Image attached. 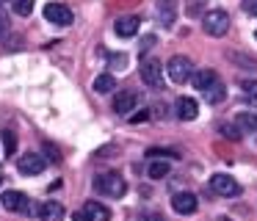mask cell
<instances>
[{"mask_svg": "<svg viewBox=\"0 0 257 221\" xmlns=\"http://www.w3.org/2000/svg\"><path fill=\"white\" fill-rule=\"evenodd\" d=\"M94 188H97V193H102V196H108V199H119L127 191V182H124L122 174H116V171H102L94 180Z\"/></svg>", "mask_w": 257, "mask_h": 221, "instance_id": "1", "label": "cell"}, {"mask_svg": "<svg viewBox=\"0 0 257 221\" xmlns=\"http://www.w3.org/2000/svg\"><path fill=\"white\" fill-rule=\"evenodd\" d=\"M202 28H205L207 36H227L229 31V14L221 9H210L205 17H202Z\"/></svg>", "mask_w": 257, "mask_h": 221, "instance_id": "2", "label": "cell"}, {"mask_svg": "<svg viewBox=\"0 0 257 221\" xmlns=\"http://www.w3.org/2000/svg\"><path fill=\"white\" fill-rule=\"evenodd\" d=\"M166 72L174 83H188L191 75H194V64H191V58H185V55H172L169 64H166Z\"/></svg>", "mask_w": 257, "mask_h": 221, "instance_id": "3", "label": "cell"}, {"mask_svg": "<svg viewBox=\"0 0 257 221\" xmlns=\"http://www.w3.org/2000/svg\"><path fill=\"white\" fill-rule=\"evenodd\" d=\"M0 204L12 213H23V215H31V199L25 196L23 191H3L0 193Z\"/></svg>", "mask_w": 257, "mask_h": 221, "instance_id": "4", "label": "cell"}, {"mask_svg": "<svg viewBox=\"0 0 257 221\" xmlns=\"http://www.w3.org/2000/svg\"><path fill=\"white\" fill-rule=\"evenodd\" d=\"M141 80L147 83V86L158 88L163 86V66L158 58H144L141 61Z\"/></svg>", "mask_w": 257, "mask_h": 221, "instance_id": "5", "label": "cell"}, {"mask_svg": "<svg viewBox=\"0 0 257 221\" xmlns=\"http://www.w3.org/2000/svg\"><path fill=\"white\" fill-rule=\"evenodd\" d=\"M45 20L47 22H53V25H61V28H67V25H72V9L69 6H64V3H47L45 6Z\"/></svg>", "mask_w": 257, "mask_h": 221, "instance_id": "6", "label": "cell"}, {"mask_svg": "<svg viewBox=\"0 0 257 221\" xmlns=\"http://www.w3.org/2000/svg\"><path fill=\"white\" fill-rule=\"evenodd\" d=\"M210 191L218 193V196H238L240 185H238V180H232L229 174H213L210 177Z\"/></svg>", "mask_w": 257, "mask_h": 221, "instance_id": "7", "label": "cell"}, {"mask_svg": "<svg viewBox=\"0 0 257 221\" xmlns=\"http://www.w3.org/2000/svg\"><path fill=\"white\" fill-rule=\"evenodd\" d=\"M20 171H23L25 177H36V174H42V171L47 169V160L42 158V155H36V152H28V155H23L20 158Z\"/></svg>", "mask_w": 257, "mask_h": 221, "instance_id": "8", "label": "cell"}, {"mask_svg": "<svg viewBox=\"0 0 257 221\" xmlns=\"http://www.w3.org/2000/svg\"><path fill=\"white\" fill-rule=\"evenodd\" d=\"M172 207L177 210L180 215H194L196 207H199V202H196V196L191 191H180L172 196Z\"/></svg>", "mask_w": 257, "mask_h": 221, "instance_id": "9", "label": "cell"}, {"mask_svg": "<svg viewBox=\"0 0 257 221\" xmlns=\"http://www.w3.org/2000/svg\"><path fill=\"white\" fill-rule=\"evenodd\" d=\"M139 25H141V20L136 14H124V17H119V20L113 22V31H116V36L130 39V36L139 33Z\"/></svg>", "mask_w": 257, "mask_h": 221, "instance_id": "10", "label": "cell"}, {"mask_svg": "<svg viewBox=\"0 0 257 221\" xmlns=\"http://www.w3.org/2000/svg\"><path fill=\"white\" fill-rule=\"evenodd\" d=\"M83 218L86 221H111V210L105 207L102 202H86L83 204Z\"/></svg>", "mask_w": 257, "mask_h": 221, "instance_id": "11", "label": "cell"}, {"mask_svg": "<svg viewBox=\"0 0 257 221\" xmlns=\"http://www.w3.org/2000/svg\"><path fill=\"white\" fill-rule=\"evenodd\" d=\"M191 83H194L196 91H207L213 83H218V77H216V72H213V69H194Z\"/></svg>", "mask_w": 257, "mask_h": 221, "instance_id": "12", "label": "cell"}, {"mask_svg": "<svg viewBox=\"0 0 257 221\" xmlns=\"http://www.w3.org/2000/svg\"><path fill=\"white\" fill-rule=\"evenodd\" d=\"M158 17H161L163 28H172L174 17H177V0H158Z\"/></svg>", "mask_w": 257, "mask_h": 221, "instance_id": "13", "label": "cell"}, {"mask_svg": "<svg viewBox=\"0 0 257 221\" xmlns=\"http://www.w3.org/2000/svg\"><path fill=\"white\" fill-rule=\"evenodd\" d=\"M136 102H139V94L136 91H119L116 97H113V111H116V114H130V111L136 108Z\"/></svg>", "mask_w": 257, "mask_h": 221, "instance_id": "14", "label": "cell"}, {"mask_svg": "<svg viewBox=\"0 0 257 221\" xmlns=\"http://www.w3.org/2000/svg\"><path fill=\"white\" fill-rule=\"evenodd\" d=\"M174 108H177V116H180V119H185V122H191V119L199 116V105H196L191 97H180Z\"/></svg>", "mask_w": 257, "mask_h": 221, "instance_id": "15", "label": "cell"}, {"mask_svg": "<svg viewBox=\"0 0 257 221\" xmlns=\"http://www.w3.org/2000/svg\"><path fill=\"white\" fill-rule=\"evenodd\" d=\"M39 218L42 221H61L64 218V204L61 202H45V204H39Z\"/></svg>", "mask_w": 257, "mask_h": 221, "instance_id": "16", "label": "cell"}, {"mask_svg": "<svg viewBox=\"0 0 257 221\" xmlns=\"http://www.w3.org/2000/svg\"><path fill=\"white\" fill-rule=\"evenodd\" d=\"M235 127H238L240 136H243V133H254L257 130V114H246V111L235 114Z\"/></svg>", "mask_w": 257, "mask_h": 221, "instance_id": "17", "label": "cell"}, {"mask_svg": "<svg viewBox=\"0 0 257 221\" xmlns=\"http://www.w3.org/2000/svg\"><path fill=\"white\" fill-rule=\"evenodd\" d=\"M94 91L97 94H111L116 91V77L111 75V72H102V75L94 77Z\"/></svg>", "mask_w": 257, "mask_h": 221, "instance_id": "18", "label": "cell"}, {"mask_svg": "<svg viewBox=\"0 0 257 221\" xmlns=\"http://www.w3.org/2000/svg\"><path fill=\"white\" fill-rule=\"evenodd\" d=\"M169 171H172L169 160H152V163H150V177H152V180H163Z\"/></svg>", "mask_w": 257, "mask_h": 221, "instance_id": "19", "label": "cell"}, {"mask_svg": "<svg viewBox=\"0 0 257 221\" xmlns=\"http://www.w3.org/2000/svg\"><path fill=\"white\" fill-rule=\"evenodd\" d=\"M34 3L36 0H12V9L17 17H31L34 14Z\"/></svg>", "mask_w": 257, "mask_h": 221, "instance_id": "20", "label": "cell"}, {"mask_svg": "<svg viewBox=\"0 0 257 221\" xmlns=\"http://www.w3.org/2000/svg\"><path fill=\"white\" fill-rule=\"evenodd\" d=\"M224 94H227V88H224L221 83H213V86L205 91V97H207V102H221Z\"/></svg>", "mask_w": 257, "mask_h": 221, "instance_id": "21", "label": "cell"}, {"mask_svg": "<svg viewBox=\"0 0 257 221\" xmlns=\"http://www.w3.org/2000/svg\"><path fill=\"white\" fill-rule=\"evenodd\" d=\"M218 133H221V136H227L229 141H240V133H238V127H235V125L221 122V125H218Z\"/></svg>", "mask_w": 257, "mask_h": 221, "instance_id": "22", "label": "cell"}, {"mask_svg": "<svg viewBox=\"0 0 257 221\" xmlns=\"http://www.w3.org/2000/svg\"><path fill=\"white\" fill-rule=\"evenodd\" d=\"M3 149H6V155H12L17 149V136L12 130H3Z\"/></svg>", "mask_w": 257, "mask_h": 221, "instance_id": "23", "label": "cell"}, {"mask_svg": "<svg viewBox=\"0 0 257 221\" xmlns=\"http://www.w3.org/2000/svg\"><path fill=\"white\" fill-rule=\"evenodd\" d=\"M147 158H172V160H177L180 155L174 152V149H147Z\"/></svg>", "mask_w": 257, "mask_h": 221, "instance_id": "24", "label": "cell"}, {"mask_svg": "<svg viewBox=\"0 0 257 221\" xmlns=\"http://www.w3.org/2000/svg\"><path fill=\"white\" fill-rule=\"evenodd\" d=\"M243 91H246V94H249V97L257 102V80H243Z\"/></svg>", "mask_w": 257, "mask_h": 221, "instance_id": "25", "label": "cell"}, {"mask_svg": "<svg viewBox=\"0 0 257 221\" xmlns=\"http://www.w3.org/2000/svg\"><path fill=\"white\" fill-rule=\"evenodd\" d=\"M9 28H12L9 17H6V14H0V39H6V36H9Z\"/></svg>", "mask_w": 257, "mask_h": 221, "instance_id": "26", "label": "cell"}, {"mask_svg": "<svg viewBox=\"0 0 257 221\" xmlns=\"http://www.w3.org/2000/svg\"><path fill=\"white\" fill-rule=\"evenodd\" d=\"M229 58H232V61H238V64H243V66H254V69H257V61L254 58H246V55H229Z\"/></svg>", "mask_w": 257, "mask_h": 221, "instance_id": "27", "label": "cell"}, {"mask_svg": "<svg viewBox=\"0 0 257 221\" xmlns=\"http://www.w3.org/2000/svg\"><path fill=\"white\" fill-rule=\"evenodd\" d=\"M202 3H205V0H188V9H185V11H188L191 17H196V14H199V6Z\"/></svg>", "mask_w": 257, "mask_h": 221, "instance_id": "28", "label": "cell"}, {"mask_svg": "<svg viewBox=\"0 0 257 221\" xmlns=\"http://www.w3.org/2000/svg\"><path fill=\"white\" fill-rule=\"evenodd\" d=\"M243 11L251 17H257V0H243Z\"/></svg>", "mask_w": 257, "mask_h": 221, "instance_id": "29", "label": "cell"}, {"mask_svg": "<svg viewBox=\"0 0 257 221\" xmlns=\"http://www.w3.org/2000/svg\"><path fill=\"white\" fill-rule=\"evenodd\" d=\"M147 119H150V111H139V114L130 116V122H133V125H139V122H147Z\"/></svg>", "mask_w": 257, "mask_h": 221, "instance_id": "30", "label": "cell"}, {"mask_svg": "<svg viewBox=\"0 0 257 221\" xmlns=\"http://www.w3.org/2000/svg\"><path fill=\"white\" fill-rule=\"evenodd\" d=\"M45 152L53 155V163H61V155L56 152V147H50V144H45Z\"/></svg>", "mask_w": 257, "mask_h": 221, "instance_id": "31", "label": "cell"}, {"mask_svg": "<svg viewBox=\"0 0 257 221\" xmlns=\"http://www.w3.org/2000/svg\"><path fill=\"white\" fill-rule=\"evenodd\" d=\"M144 221H163V218H161L158 213H147V215H144Z\"/></svg>", "mask_w": 257, "mask_h": 221, "instance_id": "32", "label": "cell"}, {"mask_svg": "<svg viewBox=\"0 0 257 221\" xmlns=\"http://www.w3.org/2000/svg\"><path fill=\"white\" fill-rule=\"evenodd\" d=\"M72 221H86V218H83V213H75V215H72Z\"/></svg>", "mask_w": 257, "mask_h": 221, "instance_id": "33", "label": "cell"}, {"mask_svg": "<svg viewBox=\"0 0 257 221\" xmlns=\"http://www.w3.org/2000/svg\"><path fill=\"white\" fill-rule=\"evenodd\" d=\"M0 182H3V174H0Z\"/></svg>", "mask_w": 257, "mask_h": 221, "instance_id": "34", "label": "cell"}, {"mask_svg": "<svg viewBox=\"0 0 257 221\" xmlns=\"http://www.w3.org/2000/svg\"><path fill=\"white\" fill-rule=\"evenodd\" d=\"M254 39H257V31H254Z\"/></svg>", "mask_w": 257, "mask_h": 221, "instance_id": "35", "label": "cell"}, {"mask_svg": "<svg viewBox=\"0 0 257 221\" xmlns=\"http://www.w3.org/2000/svg\"><path fill=\"white\" fill-rule=\"evenodd\" d=\"M0 3H6V0H0Z\"/></svg>", "mask_w": 257, "mask_h": 221, "instance_id": "36", "label": "cell"}]
</instances>
